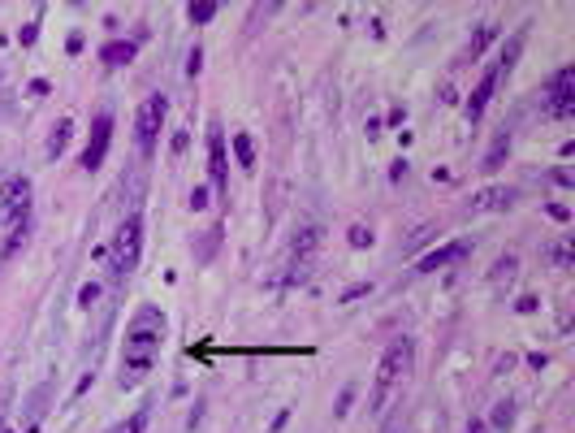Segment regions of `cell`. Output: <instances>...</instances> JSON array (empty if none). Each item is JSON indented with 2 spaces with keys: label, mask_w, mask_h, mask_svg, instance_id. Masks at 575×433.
<instances>
[{
  "label": "cell",
  "mask_w": 575,
  "mask_h": 433,
  "mask_svg": "<svg viewBox=\"0 0 575 433\" xmlns=\"http://www.w3.org/2000/svg\"><path fill=\"white\" fill-rule=\"evenodd\" d=\"M208 169H212V186H217V200L229 204V156H225V126L212 117L208 122Z\"/></svg>",
  "instance_id": "6"
},
{
  "label": "cell",
  "mask_w": 575,
  "mask_h": 433,
  "mask_svg": "<svg viewBox=\"0 0 575 433\" xmlns=\"http://www.w3.org/2000/svg\"><path fill=\"white\" fill-rule=\"evenodd\" d=\"M498 83H502L498 66H489V70L480 74V83H476L471 95H467V122H480V117H485V108H489V100H493V91H498Z\"/></svg>",
  "instance_id": "9"
},
{
  "label": "cell",
  "mask_w": 575,
  "mask_h": 433,
  "mask_svg": "<svg viewBox=\"0 0 575 433\" xmlns=\"http://www.w3.org/2000/svg\"><path fill=\"white\" fill-rule=\"evenodd\" d=\"M143 429H147V407H139L135 416H130V421H121L113 433H143Z\"/></svg>",
  "instance_id": "19"
},
{
  "label": "cell",
  "mask_w": 575,
  "mask_h": 433,
  "mask_svg": "<svg viewBox=\"0 0 575 433\" xmlns=\"http://www.w3.org/2000/svg\"><path fill=\"white\" fill-rule=\"evenodd\" d=\"M463 256H471V243H467V238H458V243H450V247L429 251V256H424V260L416 264V273H437V269H446V264H454V260H463Z\"/></svg>",
  "instance_id": "10"
},
{
  "label": "cell",
  "mask_w": 575,
  "mask_h": 433,
  "mask_svg": "<svg viewBox=\"0 0 575 433\" xmlns=\"http://www.w3.org/2000/svg\"><path fill=\"white\" fill-rule=\"evenodd\" d=\"M540 95H545V108H549L554 117H571V108H575V70L563 66L545 83V91H540Z\"/></svg>",
  "instance_id": "7"
},
{
  "label": "cell",
  "mask_w": 575,
  "mask_h": 433,
  "mask_svg": "<svg viewBox=\"0 0 575 433\" xmlns=\"http://www.w3.org/2000/svg\"><path fill=\"white\" fill-rule=\"evenodd\" d=\"M229 143H234V160H238V165L242 169H255V139L246 135V131H238Z\"/></svg>",
  "instance_id": "17"
},
{
  "label": "cell",
  "mask_w": 575,
  "mask_h": 433,
  "mask_svg": "<svg viewBox=\"0 0 575 433\" xmlns=\"http://www.w3.org/2000/svg\"><path fill=\"white\" fill-rule=\"evenodd\" d=\"M186 18H191L195 26H204V22L217 18V5H212V0H191V5H186Z\"/></svg>",
  "instance_id": "18"
},
{
  "label": "cell",
  "mask_w": 575,
  "mask_h": 433,
  "mask_svg": "<svg viewBox=\"0 0 575 433\" xmlns=\"http://www.w3.org/2000/svg\"><path fill=\"white\" fill-rule=\"evenodd\" d=\"M519 52H523V30H519V35H511V44L502 48V57L493 61V66H498V74H502V78H511V70L519 66Z\"/></svg>",
  "instance_id": "13"
},
{
  "label": "cell",
  "mask_w": 575,
  "mask_h": 433,
  "mask_svg": "<svg viewBox=\"0 0 575 433\" xmlns=\"http://www.w3.org/2000/svg\"><path fill=\"white\" fill-rule=\"evenodd\" d=\"M511 152V131H498V139H493V148L485 152V160H480V169L485 173H493V169H502V156Z\"/></svg>",
  "instance_id": "14"
},
{
  "label": "cell",
  "mask_w": 575,
  "mask_h": 433,
  "mask_svg": "<svg viewBox=\"0 0 575 433\" xmlns=\"http://www.w3.org/2000/svg\"><path fill=\"white\" fill-rule=\"evenodd\" d=\"M191 208H208V191H204V186L191 191Z\"/></svg>",
  "instance_id": "25"
},
{
  "label": "cell",
  "mask_w": 575,
  "mask_h": 433,
  "mask_svg": "<svg viewBox=\"0 0 575 433\" xmlns=\"http://www.w3.org/2000/svg\"><path fill=\"white\" fill-rule=\"evenodd\" d=\"M511 204H515V191L511 186H493V191L471 195V213H485V208H511Z\"/></svg>",
  "instance_id": "12"
},
{
  "label": "cell",
  "mask_w": 575,
  "mask_h": 433,
  "mask_svg": "<svg viewBox=\"0 0 575 433\" xmlns=\"http://www.w3.org/2000/svg\"><path fill=\"white\" fill-rule=\"evenodd\" d=\"M160 347H164V316L156 308H139L121 343V386H139L152 373L160 360Z\"/></svg>",
  "instance_id": "1"
},
{
  "label": "cell",
  "mask_w": 575,
  "mask_h": 433,
  "mask_svg": "<svg viewBox=\"0 0 575 433\" xmlns=\"http://www.w3.org/2000/svg\"><path fill=\"white\" fill-rule=\"evenodd\" d=\"M108 143H113V113H95L91 139H87V148H82V169H87V173H95V169L104 165Z\"/></svg>",
  "instance_id": "8"
},
{
  "label": "cell",
  "mask_w": 575,
  "mask_h": 433,
  "mask_svg": "<svg viewBox=\"0 0 575 433\" xmlns=\"http://www.w3.org/2000/svg\"><path fill=\"white\" fill-rule=\"evenodd\" d=\"M545 213H549L554 221H571V213H567V208H563V204H549V208H545Z\"/></svg>",
  "instance_id": "27"
},
{
  "label": "cell",
  "mask_w": 575,
  "mask_h": 433,
  "mask_svg": "<svg viewBox=\"0 0 575 433\" xmlns=\"http://www.w3.org/2000/svg\"><path fill=\"white\" fill-rule=\"evenodd\" d=\"M70 131H74V122H70V117H61V122H57V131L48 135V148H43V152H48V160H61L65 143H70Z\"/></svg>",
  "instance_id": "16"
},
{
  "label": "cell",
  "mask_w": 575,
  "mask_h": 433,
  "mask_svg": "<svg viewBox=\"0 0 575 433\" xmlns=\"http://www.w3.org/2000/svg\"><path fill=\"white\" fill-rule=\"evenodd\" d=\"M35 35H39V22H30V26L22 30V35H18V39H22V48H30V44H35Z\"/></svg>",
  "instance_id": "24"
},
{
  "label": "cell",
  "mask_w": 575,
  "mask_h": 433,
  "mask_svg": "<svg viewBox=\"0 0 575 433\" xmlns=\"http://www.w3.org/2000/svg\"><path fill=\"white\" fill-rule=\"evenodd\" d=\"M173 152H177V156L186 152V131H177V135H173Z\"/></svg>",
  "instance_id": "28"
},
{
  "label": "cell",
  "mask_w": 575,
  "mask_h": 433,
  "mask_svg": "<svg viewBox=\"0 0 575 433\" xmlns=\"http://www.w3.org/2000/svg\"><path fill=\"white\" fill-rule=\"evenodd\" d=\"M493 425H498V429H511V425H515V403H498V412H493Z\"/></svg>",
  "instance_id": "20"
},
{
  "label": "cell",
  "mask_w": 575,
  "mask_h": 433,
  "mask_svg": "<svg viewBox=\"0 0 575 433\" xmlns=\"http://www.w3.org/2000/svg\"><path fill=\"white\" fill-rule=\"evenodd\" d=\"M493 35H498V22H480V26H476V35H471L467 48H463V61H476V57H480L485 44H489Z\"/></svg>",
  "instance_id": "15"
},
{
  "label": "cell",
  "mask_w": 575,
  "mask_h": 433,
  "mask_svg": "<svg viewBox=\"0 0 575 433\" xmlns=\"http://www.w3.org/2000/svg\"><path fill=\"white\" fill-rule=\"evenodd\" d=\"M351 247H372V230H364V226H351Z\"/></svg>",
  "instance_id": "21"
},
{
  "label": "cell",
  "mask_w": 575,
  "mask_h": 433,
  "mask_svg": "<svg viewBox=\"0 0 575 433\" xmlns=\"http://www.w3.org/2000/svg\"><path fill=\"white\" fill-rule=\"evenodd\" d=\"M411 360H416V343H411L407 334H398V338L385 347L381 364H376V381H372V394H368V407H372V412H381V407L389 403L393 386H398V381L411 373Z\"/></svg>",
  "instance_id": "2"
},
{
  "label": "cell",
  "mask_w": 575,
  "mask_h": 433,
  "mask_svg": "<svg viewBox=\"0 0 575 433\" xmlns=\"http://www.w3.org/2000/svg\"><path fill=\"white\" fill-rule=\"evenodd\" d=\"M164 113H169V100H164L160 91H156V95H147V100L139 104V113H135V143H139L143 160H152V156H156V143H160Z\"/></svg>",
  "instance_id": "4"
},
{
  "label": "cell",
  "mask_w": 575,
  "mask_h": 433,
  "mask_svg": "<svg viewBox=\"0 0 575 433\" xmlns=\"http://www.w3.org/2000/svg\"><path fill=\"white\" fill-rule=\"evenodd\" d=\"M351 398H355V390H342V398H338V407H333V412H338V416H347V412H351Z\"/></svg>",
  "instance_id": "26"
},
{
  "label": "cell",
  "mask_w": 575,
  "mask_h": 433,
  "mask_svg": "<svg viewBox=\"0 0 575 433\" xmlns=\"http://www.w3.org/2000/svg\"><path fill=\"white\" fill-rule=\"evenodd\" d=\"M30 221V178L13 173L0 191V226H22Z\"/></svg>",
  "instance_id": "5"
},
{
  "label": "cell",
  "mask_w": 575,
  "mask_h": 433,
  "mask_svg": "<svg viewBox=\"0 0 575 433\" xmlns=\"http://www.w3.org/2000/svg\"><path fill=\"white\" fill-rule=\"evenodd\" d=\"M95 299H100V286H95V282H91V286H82V291H78V303H82V308H91Z\"/></svg>",
  "instance_id": "22"
},
{
  "label": "cell",
  "mask_w": 575,
  "mask_h": 433,
  "mask_svg": "<svg viewBox=\"0 0 575 433\" xmlns=\"http://www.w3.org/2000/svg\"><path fill=\"white\" fill-rule=\"evenodd\" d=\"M135 52H139L135 39H108V44L100 48V61L117 70V66H130V61H135Z\"/></svg>",
  "instance_id": "11"
},
{
  "label": "cell",
  "mask_w": 575,
  "mask_h": 433,
  "mask_svg": "<svg viewBox=\"0 0 575 433\" xmlns=\"http://www.w3.org/2000/svg\"><path fill=\"white\" fill-rule=\"evenodd\" d=\"M204 70V52H199V48H191V61H186V74L195 78V74H199Z\"/></svg>",
  "instance_id": "23"
},
{
  "label": "cell",
  "mask_w": 575,
  "mask_h": 433,
  "mask_svg": "<svg viewBox=\"0 0 575 433\" xmlns=\"http://www.w3.org/2000/svg\"><path fill=\"white\" fill-rule=\"evenodd\" d=\"M139 256H143V213L135 208V213L121 221L117 238H113V269H108L113 286H121L130 273H135V269H139Z\"/></svg>",
  "instance_id": "3"
},
{
  "label": "cell",
  "mask_w": 575,
  "mask_h": 433,
  "mask_svg": "<svg viewBox=\"0 0 575 433\" xmlns=\"http://www.w3.org/2000/svg\"><path fill=\"white\" fill-rule=\"evenodd\" d=\"M467 433H485V421L476 416V421H467Z\"/></svg>",
  "instance_id": "29"
}]
</instances>
